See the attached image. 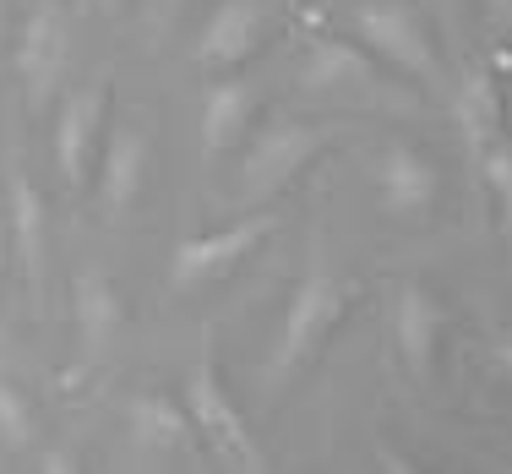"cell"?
Listing matches in <instances>:
<instances>
[{
    "label": "cell",
    "mask_w": 512,
    "mask_h": 474,
    "mask_svg": "<svg viewBox=\"0 0 512 474\" xmlns=\"http://www.w3.org/2000/svg\"><path fill=\"white\" fill-rule=\"evenodd\" d=\"M393 338H398L404 366L420 376V382H431L436 355H442V338H447V306L425 284H404L398 300H393Z\"/></svg>",
    "instance_id": "obj_13"
},
{
    "label": "cell",
    "mask_w": 512,
    "mask_h": 474,
    "mask_svg": "<svg viewBox=\"0 0 512 474\" xmlns=\"http://www.w3.org/2000/svg\"><path fill=\"white\" fill-rule=\"evenodd\" d=\"M6 355H11V333L0 327V360H6Z\"/></svg>",
    "instance_id": "obj_23"
},
{
    "label": "cell",
    "mask_w": 512,
    "mask_h": 474,
    "mask_svg": "<svg viewBox=\"0 0 512 474\" xmlns=\"http://www.w3.org/2000/svg\"><path fill=\"white\" fill-rule=\"evenodd\" d=\"M355 28L365 50H376L387 66H398L404 77L425 82V88H442V60H436L431 28H425V17L409 0H371V6H360Z\"/></svg>",
    "instance_id": "obj_4"
},
{
    "label": "cell",
    "mask_w": 512,
    "mask_h": 474,
    "mask_svg": "<svg viewBox=\"0 0 512 474\" xmlns=\"http://www.w3.org/2000/svg\"><path fill=\"white\" fill-rule=\"evenodd\" d=\"M71 311H77V349H82V366H99L115 344V333L126 327V306H120V289L104 267L82 262L71 273Z\"/></svg>",
    "instance_id": "obj_11"
},
{
    "label": "cell",
    "mask_w": 512,
    "mask_h": 474,
    "mask_svg": "<svg viewBox=\"0 0 512 474\" xmlns=\"http://www.w3.org/2000/svg\"><path fill=\"white\" fill-rule=\"evenodd\" d=\"M251 88L246 82H213L202 99V153L224 158L229 148H240L251 131Z\"/></svg>",
    "instance_id": "obj_17"
},
{
    "label": "cell",
    "mask_w": 512,
    "mask_h": 474,
    "mask_svg": "<svg viewBox=\"0 0 512 474\" xmlns=\"http://www.w3.org/2000/svg\"><path fill=\"white\" fill-rule=\"evenodd\" d=\"M11 251L28 278L33 300H44V278H50V202L22 169H11Z\"/></svg>",
    "instance_id": "obj_15"
},
{
    "label": "cell",
    "mask_w": 512,
    "mask_h": 474,
    "mask_svg": "<svg viewBox=\"0 0 512 474\" xmlns=\"http://www.w3.org/2000/svg\"><path fill=\"white\" fill-rule=\"evenodd\" d=\"M267 28H273V22H267L262 0H224V6H213V17H207L202 33H197V60L202 66H218V71L246 66V60L262 50Z\"/></svg>",
    "instance_id": "obj_14"
},
{
    "label": "cell",
    "mask_w": 512,
    "mask_h": 474,
    "mask_svg": "<svg viewBox=\"0 0 512 474\" xmlns=\"http://www.w3.org/2000/svg\"><path fill=\"white\" fill-rule=\"evenodd\" d=\"M333 131L306 126V120H273L267 131H256L246 164H240V197L246 202H273L278 191H289V180L311 164L316 153H327Z\"/></svg>",
    "instance_id": "obj_3"
},
{
    "label": "cell",
    "mask_w": 512,
    "mask_h": 474,
    "mask_svg": "<svg viewBox=\"0 0 512 474\" xmlns=\"http://www.w3.org/2000/svg\"><path fill=\"white\" fill-rule=\"evenodd\" d=\"M180 398H186V415H191V425H197V442L218 458V464L246 469V474H262L267 464H273L267 447L256 442L251 420L240 415V404H235V393H229L224 371H218L213 349H202V360L191 366L186 393H180Z\"/></svg>",
    "instance_id": "obj_1"
},
{
    "label": "cell",
    "mask_w": 512,
    "mask_h": 474,
    "mask_svg": "<svg viewBox=\"0 0 512 474\" xmlns=\"http://www.w3.org/2000/svg\"><path fill=\"white\" fill-rule=\"evenodd\" d=\"M480 180H485V191H496V202H502V213H507V202H512V148L502 137L496 142H485L480 153Z\"/></svg>",
    "instance_id": "obj_19"
},
{
    "label": "cell",
    "mask_w": 512,
    "mask_h": 474,
    "mask_svg": "<svg viewBox=\"0 0 512 474\" xmlns=\"http://www.w3.org/2000/svg\"><path fill=\"white\" fill-rule=\"evenodd\" d=\"M376 197H382V213L398 218V224H420V218L436 213L442 202V175L420 148H387L376 158Z\"/></svg>",
    "instance_id": "obj_10"
},
{
    "label": "cell",
    "mask_w": 512,
    "mask_h": 474,
    "mask_svg": "<svg viewBox=\"0 0 512 474\" xmlns=\"http://www.w3.org/2000/svg\"><path fill=\"white\" fill-rule=\"evenodd\" d=\"M175 6H180V0H153V11H158V17H169Z\"/></svg>",
    "instance_id": "obj_22"
},
{
    "label": "cell",
    "mask_w": 512,
    "mask_h": 474,
    "mask_svg": "<svg viewBox=\"0 0 512 474\" xmlns=\"http://www.w3.org/2000/svg\"><path fill=\"white\" fill-rule=\"evenodd\" d=\"M0 447L6 453H33L39 447V415H33L28 393L0 376Z\"/></svg>",
    "instance_id": "obj_18"
},
{
    "label": "cell",
    "mask_w": 512,
    "mask_h": 474,
    "mask_svg": "<svg viewBox=\"0 0 512 474\" xmlns=\"http://www.w3.org/2000/svg\"><path fill=\"white\" fill-rule=\"evenodd\" d=\"M485 6H491V17L507 28V17H512V0H485Z\"/></svg>",
    "instance_id": "obj_21"
},
{
    "label": "cell",
    "mask_w": 512,
    "mask_h": 474,
    "mask_svg": "<svg viewBox=\"0 0 512 474\" xmlns=\"http://www.w3.org/2000/svg\"><path fill=\"white\" fill-rule=\"evenodd\" d=\"M300 93H327V99H382V71L376 60L349 39H316L300 60Z\"/></svg>",
    "instance_id": "obj_9"
},
{
    "label": "cell",
    "mask_w": 512,
    "mask_h": 474,
    "mask_svg": "<svg viewBox=\"0 0 512 474\" xmlns=\"http://www.w3.org/2000/svg\"><path fill=\"white\" fill-rule=\"evenodd\" d=\"M99 6H104V11H120V0H99Z\"/></svg>",
    "instance_id": "obj_24"
},
{
    "label": "cell",
    "mask_w": 512,
    "mask_h": 474,
    "mask_svg": "<svg viewBox=\"0 0 512 474\" xmlns=\"http://www.w3.org/2000/svg\"><path fill=\"white\" fill-rule=\"evenodd\" d=\"M355 295H360V284L327 273V267H311V273L295 284L289 306H284V327H278V355H273V366H278V371L311 366V360L327 349L333 327L349 316Z\"/></svg>",
    "instance_id": "obj_2"
},
{
    "label": "cell",
    "mask_w": 512,
    "mask_h": 474,
    "mask_svg": "<svg viewBox=\"0 0 512 474\" xmlns=\"http://www.w3.org/2000/svg\"><path fill=\"white\" fill-rule=\"evenodd\" d=\"M39 469H60V474H66V469H77V458L60 453V447H50V453H39Z\"/></svg>",
    "instance_id": "obj_20"
},
{
    "label": "cell",
    "mask_w": 512,
    "mask_h": 474,
    "mask_svg": "<svg viewBox=\"0 0 512 474\" xmlns=\"http://www.w3.org/2000/svg\"><path fill=\"white\" fill-rule=\"evenodd\" d=\"M104 126H109V77L77 88L55 115V158H60V175H66L71 186H88Z\"/></svg>",
    "instance_id": "obj_8"
},
{
    "label": "cell",
    "mask_w": 512,
    "mask_h": 474,
    "mask_svg": "<svg viewBox=\"0 0 512 474\" xmlns=\"http://www.w3.org/2000/svg\"><path fill=\"white\" fill-rule=\"evenodd\" d=\"M453 120H458L463 142H469V153H480L485 142L502 137V88L491 82V71L469 66L458 77V88H453Z\"/></svg>",
    "instance_id": "obj_16"
},
{
    "label": "cell",
    "mask_w": 512,
    "mask_h": 474,
    "mask_svg": "<svg viewBox=\"0 0 512 474\" xmlns=\"http://www.w3.org/2000/svg\"><path fill=\"white\" fill-rule=\"evenodd\" d=\"M71 66V17L60 0H39L28 11L17 33V77H22V93L33 104H50V93L60 88Z\"/></svg>",
    "instance_id": "obj_6"
},
{
    "label": "cell",
    "mask_w": 512,
    "mask_h": 474,
    "mask_svg": "<svg viewBox=\"0 0 512 474\" xmlns=\"http://www.w3.org/2000/svg\"><path fill=\"white\" fill-rule=\"evenodd\" d=\"M126 442L142 464H186L202 453L186 404L169 393H137L126 404Z\"/></svg>",
    "instance_id": "obj_7"
},
{
    "label": "cell",
    "mask_w": 512,
    "mask_h": 474,
    "mask_svg": "<svg viewBox=\"0 0 512 474\" xmlns=\"http://www.w3.org/2000/svg\"><path fill=\"white\" fill-rule=\"evenodd\" d=\"M99 164V197L109 218H126L142 202V186H148V126L126 120L104 137V153L93 158Z\"/></svg>",
    "instance_id": "obj_12"
},
{
    "label": "cell",
    "mask_w": 512,
    "mask_h": 474,
    "mask_svg": "<svg viewBox=\"0 0 512 474\" xmlns=\"http://www.w3.org/2000/svg\"><path fill=\"white\" fill-rule=\"evenodd\" d=\"M267 235H273V218L267 213H251V218L224 224V229H202V235H191L175 246V257H169V284L175 289L218 284V278H229L235 267H246V257Z\"/></svg>",
    "instance_id": "obj_5"
}]
</instances>
